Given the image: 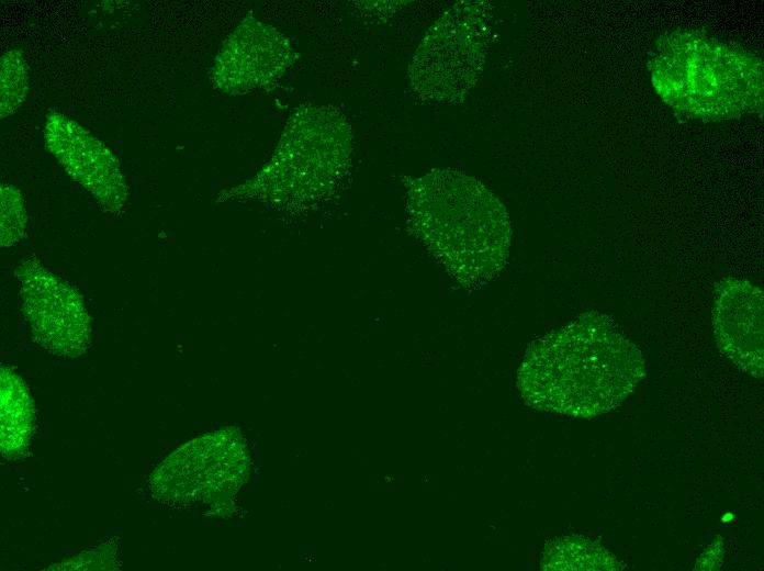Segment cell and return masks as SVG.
<instances>
[{
	"instance_id": "8992f818",
	"label": "cell",
	"mask_w": 764,
	"mask_h": 571,
	"mask_svg": "<svg viewBox=\"0 0 764 571\" xmlns=\"http://www.w3.org/2000/svg\"><path fill=\"white\" fill-rule=\"evenodd\" d=\"M21 311L33 340L47 352L77 358L91 343V317L81 293L32 256L15 269Z\"/></svg>"
},
{
	"instance_id": "9a60e30c",
	"label": "cell",
	"mask_w": 764,
	"mask_h": 571,
	"mask_svg": "<svg viewBox=\"0 0 764 571\" xmlns=\"http://www.w3.org/2000/svg\"><path fill=\"white\" fill-rule=\"evenodd\" d=\"M728 514L729 515H727V517L723 516V518H722L723 522H728L730 518H732V515H730V513H728Z\"/></svg>"
},
{
	"instance_id": "52a82bcc",
	"label": "cell",
	"mask_w": 764,
	"mask_h": 571,
	"mask_svg": "<svg viewBox=\"0 0 764 571\" xmlns=\"http://www.w3.org/2000/svg\"><path fill=\"white\" fill-rule=\"evenodd\" d=\"M247 469L241 439L222 430L194 439L168 457L151 475V489L167 500L210 502L234 493Z\"/></svg>"
},
{
	"instance_id": "5b68a950",
	"label": "cell",
	"mask_w": 764,
	"mask_h": 571,
	"mask_svg": "<svg viewBox=\"0 0 764 571\" xmlns=\"http://www.w3.org/2000/svg\"><path fill=\"white\" fill-rule=\"evenodd\" d=\"M492 7L460 1L428 29L408 67L409 83L424 100L462 102L475 86L491 41Z\"/></svg>"
},
{
	"instance_id": "7c38bea8",
	"label": "cell",
	"mask_w": 764,
	"mask_h": 571,
	"mask_svg": "<svg viewBox=\"0 0 764 571\" xmlns=\"http://www.w3.org/2000/svg\"><path fill=\"white\" fill-rule=\"evenodd\" d=\"M544 570H620L622 566L599 544L580 536L550 542L541 562Z\"/></svg>"
},
{
	"instance_id": "5bb4252c",
	"label": "cell",
	"mask_w": 764,
	"mask_h": 571,
	"mask_svg": "<svg viewBox=\"0 0 764 571\" xmlns=\"http://www.w3.org/2000/svg\"><path fill=\"white\" fill-rule=\"evenodd\" d=\"M0 245L8 248L25 235L27 213L21 191L11 184L0 187Z\"/></svg>"
},
{
	"instance_id": "3957f363",
	"label": "cell",
	"mask_w": 764,
	"mask_h": 571,
	"mask_svg": "<svg viewBox=\"0 0 764 571\" xmlns=\"http://www.w3.org/2000/svg\"><path fill=\"white\" fill-rule=\"evenodd\" d=\"M651 68L665 102L693 117L729 119L761 107V61L714 38L671 34L658 46Z\"/></svg>"
},
{
	"instance_id": "9c48e42d",
	"label": "cell",
	"mask_w": 764,
	"mask_h": 571,
	"mask_svg": "<svg viewBox=\"0 0 764 571\" xmlns=\"http://www.w3.org/2000/svg\"><path fill=\"white\" fill-rule=\"evenodd\" d=\"M44 139L46 149L104 212L122 211L128 187L117 158L101 141L56 111L46 115Z\"/></svg>"
},
{
	"instance_id": "277c9868",
	"label": "cell",
	"mask_w": 764,
	"mask_h": 571,
	"mask_svg": "<svg viewBox=\"0 0 764 571\" xmlns=\"http://www.w3.org/2000/svg\"><path fill=\"white\" fill-rule=\"evenodd\" d=\"M351 153L352 132L341 112L302 105L290 115L266 166L247 181L220 192L216 200L257 199L289 205L324 199L346 173Z\"/></svg>"
},
{
	"instance_id": "8fae6325",
	"label": "cell",
	"mask_w": 764,
	"mask_h": 571,
	"mask_svg": "<svg viewBox=\"0 0 764 571\" xmlns=\"http://www.w3.org/2000/svg\"><path fill=\"white\" fill-rule=\"evenodd\" d=\"M1 452L15 459L26 452L35 425V407L24 380L11 368L0 372Z\"/></svg>"
},
{
	"instance_id": "30bf717a",
	"label": "cell",
	"mask_w": 764,
	"mask_h": 571,
	"mask_svg": "<svg viewBox=\"0 0 764 571\" xmlns=\"http://www.w3.org/2000/svg\"><path fill=\"white\" fill-rule=\"evenodd\" d=\"M764 295L745 279L727 277L715 286L712 326L719 349L742 371L763 377Z\"/></svg>"
},
{
	"instance_id": "7a4b0ae2",
	"label": "cell",
	"mask_w": 764,
	"mask_h": 571,
	"mask_svg": "<svg viewBox=\"0 0 764 571\" xmlns=\"http://www.w3.org/2000/svg\"><path fill=\"white\" fill-rule=\"evenodd\" d=\"M403 183L409 231L457 283L476 289L505 267L508 213L480 180L445 168Z\"/></svg>"
},
{
	"instance_id": "ba28073f",
	"label": "cell",
	"mask_w": 764,
	"mask_h": 571,
	"mask_svg": "<svg viewBox=\"0 0 764 571\" xmlns=\"http://www.w3.org/2000/svg\"><path fill=\"white\" fill-rule=\"evenodd\" d=\"M297 58L285 35L248 13L223 42L210 80L223 93L246 94L277 82Z\"/></svg>"
},
{
	"instance_id": "4fadbf2b",
	"label": "cell",
	"mask_w": 764,
	"mask_h": 571,
	"mask_svg": "<svg viewBox=\"0 0 764 571\" xmlns=\"http://www.w3.org/2000/svg\"><path fill=\"white\" fill-rule=\"evenodd\" d=\"M0 117L13 114L24 102L27 92V64L21 49L2 54L0 60Z\"/></svg>"
},
{
	"instance_id": "6da1fadb",
	"label": "cell",
	"mask_w": 764,
	"mask_h": 571,
	"mask_svg": "<svg viewBox=\"0 0 764 571\" xmlns=\"http://www.w3.org/2000/svg\"><path fill=\"white\" fill-rule=\"evenodd\" d=\"M645 373L639 348L597 311L532 342L517 388L536 410L591 418L619 406Z\"/></svg>"
}]
</instances>
